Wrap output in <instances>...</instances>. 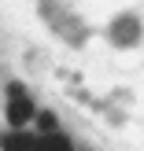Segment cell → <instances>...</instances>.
I'll return each mask as SVG.
<instances>
[{
	"label": "cell",
	"mask_w": 144,
	"mask_h": 151,
	"mask_svg": "<svg viewBox=\"0 0 144 151\" xmlns=\"http://www.w3.org/2000/svg\"><path fill=\"white\" fill-rule=\"evenodd\" d=\"M33 118H37V107H33L30 96H15V100H7V125H11V129H26Z\"/></svg>",
	"instance_id": "cell-1"
},
{
	"label": "cell",
	"mask_w": 144,
	"mask_h": 151,
	"mask_svg": "<svg viewBox=\"0 0 144 151\" xmlns=\"http://www.w3.org/2000/svg\"><path fill=\"white\" fill-rule=\"evenodd\" d=\"M33 144H37V137H30L26 129H15L11 137L0 140V147H4V151H33Z\"/></svg>",
	"instance_id": "cell-2"
},
{
	"label": "cell",
	"mask_w": 144,
	"mask_h": 151,
	"mask_svg": "<svg viewBox=\"0 0 144 151\" xmlns=\"http://www.w3.org/2000/svg\"><path fill=\"white\" fill-rule=\"evenodd\" d=\"M33 151H74V147H70V140L63 133H44V137H37Z\"/></svg>",
	"instance_id": "cell-3"
},
{
	"label": "cell",
	"mask_w": 144,
	"mask_h": 151,
	"mask_svg": "<svg viewBox=\"0 0 144 151\" xmlns=\"http://www.w3.org/2000/svg\"><path fill=\"white\" fill-rule=\"evenodd\" d=\"M37 129H41V137L44 133H56V114L52 111H37Z\"/></svg>",
	"instance_id": "cell-4"
}]
</instances>
